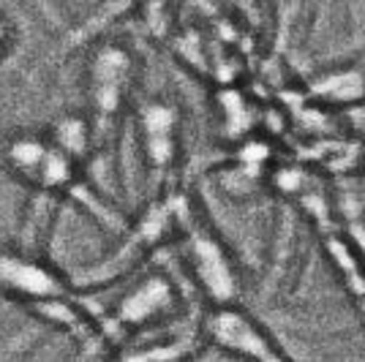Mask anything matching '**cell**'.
Here are the masks:
<instances>
[{"label":"cell","instance_id":"cell-1","mask_svg":"<svg viewBox=\"0 0 365 362\" xmlns=\"http://www.w3.org/2000/svg\"><path fill=\"white\" fill-rule=\"evenodd\" d=\"M0 291L33 308L44 302L68 300V284L46 262L28 251L0 254Z\"/></svg>","mask_w":365,"mask_h":362},{"label":"cell","instance_id":"cell-2","mask_svg":"<svg viewBox=\"0 0 365 362\" xmlns=\"http://www.w3.org/2000/svg\"><path fill=\"white\" fill-rule=\"evenodd\" d=\"M210 335L221 346L232 348L237 354H243L248 360L257 362H281L275 357V351L270 348V343L264 341V335H259V330L243 319L240 314H232V311H224L210 321Z\"/></svg>","mask_w":365,"mask_h":362},{"label":"cell","instance_id":"cell-3","mask_svg":"<svg viewBox=\"0 0 365 362\" xmlns=\"http://www.w3.org/2000/svg\"><path fill=\"white\" fill-rule=\"evenodd\" d=\"M125 71H128V58L120 49H104L91 68V95L93 104L98 112H115L118 101H120L123 82H125Z\"/></svg>","mask_w":365,"mask_h":362},{"label":"cell","instance_id":"cell-4","mask_svg":"<svg viewBox=\"0 0 365 362\" xmlns=\"http://www.w3.org/2000/svg\"><path fill=\"white\" fill-rule=\"evenodd\" d=\"M194 262L202 284L213 300H229L235 294V275L229 270L221 248L210 237H194Z\"/></svg>","mask_w":365,"mask_h":362},{"label":"cell","instance_id":"cell-5","mask_svg":"<svg viewBox=\"0 0 365 362\" xmlns=\"http://www.w3.org/2000/svg\"><path fill=\"white\" fill-rule=\"evenodd\" d=\"M172 302V289L167 281L161 278H150L148 284H142L137 291H131L125 300L120 302L118 316L125 324H142L150 316H155L158 311H164Z\"/></svg>","mask_w":365,"mask_h":362},{"label":"cell","instance_id":"cell-6","mask_svg":"<svg viewBox=\"0 0 365 362\" xmlns=\"http://www.w3.org/2000/svg\"><path fill=\"white\" fill-rule=\"evenodd\" d=\"M49 148L52 145L46 139H41V136H19V139H14L9 145V164L14 166L25 180L36 182L46 155H49Z\"/></svg>","mask_w":365,"mask_h":362},{"label":"cell","instance_id":"cell-7","mask_svg":"<svg viewBox=\"0 0 365 362\" xmlns=\"http://www.w3.org/2000/svg\"><path fill=\"white\" fill-rule=\"evenodd\" d=\"M172 112L164 106H153L145 115V131H148V145H150V155L155 164H167L172 155Z\"/></svg>","mask_w":365,"mask_h":362},{"label":"cell","instance_id":"cell-8","mask_svg":"<svg viewBox=\"0 0 365 362\" xmlns=\"http://www.w3.org/2000/svg\"><path fill=\"white\" fill-rule=\"evenodd\" d=\"M49 145L58 152H63L66 158L76 161L79 155L88 152L91 145V125L82 120V118H66L52 128V139Z\"/></svg>","mask_w":365,"mask_h":362},{"label":"cell","instance_id":"cell-9","mask_svg":"<svg viewBox=\"0 0 365 362\" xmlns=\"http://www.w3.org/2000/svg\"><path fill=\"white\" fill-rule=\"evenodd\" d=\"M317 90L330 93L333 98H357L363 93V82H360L357 74H338V76H330L327 82H322Z\"/></svg>","mask_w":365,"mask_h":362},{"label":"cell","instance_id":"cell-10","mask_svg":"<svg viewBox=\"0 0 365 362\" xmlns=\"http://www.w3.org/2000/svg\"><path fill=\"white\" fill-rule=\"evenodd\" d=\"M182 354L180 343H172V346H161V348H142V351H134V354H125L118 362H175Z\"/></svg>","mask_w":365,"mask_h":362},{"label":"cell","instance_id":"cell-11","mask_svg":"<svg viewBox=\"0 0 365 362\" xmlns=\"http://www.w3.org/2000/svg\"><path fill=\"white\" fill-rule=\"evenodd\" d=\"M9 36H11V31H9L6 19H0V52H3V49H6V44H9Z\"/></svg>","mask_w":365,"mask_h":362}]
</instances>
